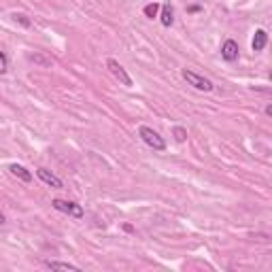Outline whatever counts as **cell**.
Masks as SVG:
<instances>
[{"mask_svg":"<svg viewBox=\"0 0 272 272\" xmlns=\"http://www.w3.org/2000/svg\"><path fill=\"white\" fill-rule=\"evenodd\" d=\"M139 136H141V141L145 145H149L153 151H164V149H166V141H164L153 128H149V125H141V128H139Z\"/></svg>","mask_w":272,"mask_h":272,"instance_id":"6da1fadb","label":"cell"},{"mask_svg":"<svg viewBox=\"0 0 272 272\" xmlns=\"http://www.w3.org/2000/svg\"><path fill=\"white\" fill-rule=\"evenodd\" d=\"M51 204H53V209H55V211L64 213V215H68V217L81 219V217L85 215V211H83L81 204H77V202H73V200H62V198H55Z\"/></svg>","mask_w":272,"mask_h":272,"instance_id":"7a4b0ae2","label":"cell"},{"mask_svg":"<svg viewBox=\"0 0 272 272\" xmlns=\"http://www.w3.org/2000/svg\"><path fill=\"white\" fill-rule=\"evenodd\" d=\"M183 79H185L191 87L200 90V92H213V87H215L211 79H207L204 75H198V73L189 71V68H183Z\"/></svg>","mask_w":272,"mask_h":272,"instance_id":"3957f363","label":"cell"},{"mask_svg":"<svg viewBox=\"0 0 272 272\" xmlns=\"http://www.w3.org/2000/svg\"><path fill=\"white\" fill-rule=\"evenodd\" d=\"M106 68H109V71L113 73L115 79H119V83H121V85L132 87V77H130L128 73H125V68H123L117 60H113V57H109V60H106Z\"/></svg>","mask_w":272,"mask_h":272,"instance_id":"277c9868","label":"cell"},{"mask_svg":"<svg viewBox=\"0 0 272 272\" xmlns=\"http://www.w3.org/2000/svg\"><path fill=\"white\" fill-rule=\"evenodd\" d=\"M36 177L41 179L45 185H49V187H53V189H62V187H64L62 179L57 177V174H53L51 170H47V168H38V170H36Z\"/></svg>","mask_w":272,"mask_h":272,"instance_id":"5b68a950","label":"cell"},{"mask_svg":"<svg viewBox=\"0 0 272 272\" xmlns=\"http://www.w3.org/2000/svg\"><path fill=\"white\" fill-rule=\"evenodd\" d=\"M238 43L236 41H232V38H228L226 43L221 45V57L226 62H236L238 60Z\"/></svg>","mask_w":272,"mask_h":272,"instance_id":"8992f818","label":"cell"},{"mask_svg":"<svg viewBox=\"0 0 272 272\" xmlns=\"http://www.w3.org/2000/svg\"><path fill=\"white\" fill-rule=\"evenodd\" d=\"M266 45H268V32L259 28V30H255V36H253V41H251V47H253L255 53H259V51L266 49Z\"/></svg>","mask_w":272,"mask_h":272,"instance_id":"52a82bcc","label":"cell"},{"mask_svg":"<svg viewBox=\"0 0 272 272\" xmlns=\"http://www.w3.org/2000/svg\"><path fill=\"white\" fill-rule=\"evenodd\" d=\"M9 172H11L13 177H17L19 181H24V183H30L32 181V172L28 170V168H24L22 164H11V166H9Z\"/></svg>","mask_w":272,"mask_h":272,"instance_id":"ba28073f","label":"cell"},{"mask_svg":"<svg viewBox=\"0 0 272 272\" xmlns=\"http://www.w3.org/2000/svg\"><path fill=\"white\" fill-rule=\"evenodd\" d=\"M160 22H162V26L164 28H170L172 26V22H174V9L170 7V3H166V5H162L160 7Z\"/></svg>","mask_w":272,"mask_h":272,"instance_id":"9c48e42d","label":"cell"},{"mask_svg":"<svg viewBox=\"0 0 272 272\" xmlns=\"http://www.w3.org/2000/svg\"><path fill=\"white\" fill-rule=\"evenodd\" d=\"M45 268H49V270H71V272H79V266L68 264V261H55V259H47V261H45Z\"/></svg>","mask_w":272,"mask_h":272,"instance_id":"30bf717a","label":"cell"},{"mask_svg":"<svg viewBox=\"0 0 272 272\" xmlns=\"http://www.w3.org/2000/svg\"><path fill=\"white\" fill-rule=\"evenodd\" d=\"M143 13H145V17H158V13H160V5L158 3H149V5H145V9H143Z\"/></svg>","mask_w":272,"mask_h":272,"instance_id":"8fae6325","label":"cell"},{"mask_svg":"<svg viewBox=\"0 0 272 272\" xmlns=\"http://www.w3.org/2000/svg\"><path fill=\"white\" fill-rule=\"evenodd\" d=\"M11 17L15 19V22H19V24H22V26H26V28H30V24H32L30 19H28V15H26V13H13Z\"/></svg>","mask_w":272,"mask_h":272,"instance_id":"7c38bea8","label":"cell"},{"mask_svg":"<svg viewBox=\"0 0 272 272\" xmlns=\"http://www.w3.org/2000/svg\"><path fill=\"white\" fill-rule=\"evenodd\" d=\"M172 134H174V139H177L179 143H183V141L187 139V130H185V128H181V125H177V128L172 130Z\"/></svg>","mask_w":272,"mask_h":272,"instance_id":"4fadbf2b","label":"cell"},{"mask_svg":"<svg viewBox=\"0 0 272 272\" xmlns=\"http://www.w3.org/2000/svg\"><path fill=\"white\" fill-rule=\"evenodd\" d=\"M30 60H32V62H36V64H43V66H51V60H47V57H43V55H38V53L30 55Z\"/></svg>","mask_w":272,"mask_h":272,"instance_id":"5bb4252c","label":"cell"},{"mask_svg":"<svg viewBox=\"0 0 272 272\" xmlns=\"http://www.w3.org/2000/svg\"><path fill=\"white\" fill-rule=\"evenodd\" d=\"M7 68H9V60H7V55L0 51V75H5Z\"/></svg>","mask_w":272,"mask_h":272,"instance_id":"9a60e30c","label":"cell"},{"mask_svg":"<svg viewBox=\"0 0 272 272\" xmlns=\"http://www.w3.org/2000/svg\"><path fill=\"white\" fill-rule=\"evenodd\" d=\"M266 115H268V117H272V104L266 106Z\"/></svg>","mask_w":272,"mask_h":272,"instance_id":"2e32d148","label":"cell"},{"mask_svg":"<svg viewBox=\"0 0 272 272\" xmlns=\"http://www.w3.org/2000/svg\"><path fill=\"white\" fill-rule=\"evenodd\" d=\"M5 221H7V219H5V215H3V211H0V226H3Z\"/></svg>","mask_w":272,"mask_h":272,"instance_id":"e0dca14e","label":"cell"}]
</instances>
